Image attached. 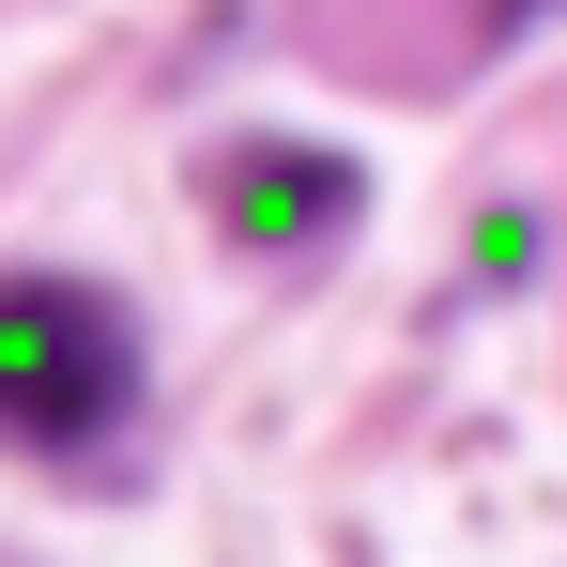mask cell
<instances>
[{
    "instance_id": "6da1fadb",
    "label": "cell",
    "mask_w": 567,
    "mask_h": 567,
    "mask_svg": "<svg viewBox=\"0 0 567 567\" xmlns=\"http://www.w3.org/2000/svg\"><path fill=\"white\" fill-rule=\"evenodd\" d=\"M138 414V322L93 277H0V445H107Z\"/></svg>"
},
{
    "instance_id": "7a4b0ae2",
    "label": "cell",
    "mask_w": 567,
    "mask_h": 567,
    "mask_svg": "<svg viewBox=\"0 0 567 567\" xmlns=\"http://www.w3.org/2000/svg\"><path fill=\"white\" fill-rule=\"evenodd\" d=\"M199 199H215V230H230L246 261H322V246L369 215V169L322 154V138H215V154H199Z\"/></svg>"
},
{
    "instance_id": "3957f363",
    "label": "cell",
    "mask_w": 567,
    "mask_h": 567,
    "mask_svg": "<svg viewBox=\"0 0 567 567\" xmlns=\"http://www.w3.org/2000/svg\"><path fill=\"white\" fill-rule=\"evenodd\" d=\"M537 277V215L506 199V215H475V291H522Z\"/></svg>"
}]
</instances>
